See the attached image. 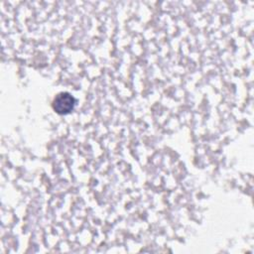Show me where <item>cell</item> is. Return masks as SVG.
Returning a JSON list of instances; mask_svg holds the SVG:
<instances>
[{"instance_id": "obj_1", "label": "cell", "mask_w": 254, "mask_h": 254, "mask_svg": "<svg viewBox=\"0 0 254 254\" xmlns=\"http://www.w3.org/2000/svg\"><path fill=\"white\" fill-rule=\"evenodd\" d=\"M74 104H75L74 97L67 92L59 93L53 101V107L55 111L59 114L69 113L73 109Z\"/></svg>"}]
</instances>
